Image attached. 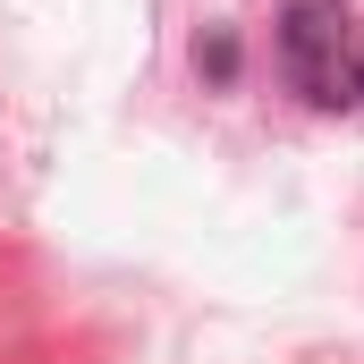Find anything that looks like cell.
<instances>
[{"mask_svg":"<svg viewBox=\"0 0 364 364\" xmlns=\"http://www.w3.org/2000/svg\"><path fill=\"white\" fill-rule=\"evenodd\" d=\"M279 68L314 110H356L364 102V26L339 0H288L279 17Z\"/></svg>","mask_w":364,"mask_h":364,"instance_id":"cell-1","label":"cell"},{"mask_svg":"<svg viewBox=\"0 0 364 364\" xmlns=\"http://www.w3.org/2000/svg\"><path fill=\"white\" fill-rule=\"evenodd\" d=\"M203 68H212V77H229V68H237V43H229V34H212V51H203Z\"/></svg>","mask_w":364,"mask_h":364,"instance_id":"cell-2","label":"cell"}]
</instances>
